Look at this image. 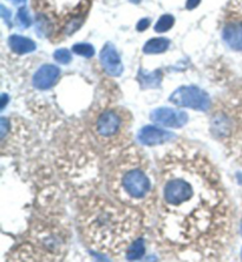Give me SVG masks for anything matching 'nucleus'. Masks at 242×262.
I'll use <instances>...</instances> for the list:
<instances>
[{
	"instance_id": "obj_1",
	"label": "nucleus",
	"mask_w": 242,
	"mask_h": 262,
	"mask_svg": "<svg viewBox=\"0 0 242 262\" xmlns=\"http://www.w3.org/2000/svg\"><path fill=\"white\" fill-rule=\"evenodd\" d=\"M232 228V206L214 164L194 146H172L160 161V240L178 252L216 259Z\"/></svg>"
},
{
	"instance_id": "obj_2",
	"label": "nucleus",
	"mask_w": 242,
	"mask_h": 262,
	"mask_svg": "<svg viewBox=\"0 0 242 262\" xmlns=\"http://www.w3.org/2000/svg\"><path fill=\"white\" fill-rule=\"evenodd\" d=\"M144 220L143 215L131 207L94 195L80 206L78 225L89 247L106 255L117 256L126 252L140 237Z\"/></svg>"
},
{
	"instance_id": "obj_3",
	"label": "nucleus",
	"mask_w": 242,
	"mask_h": 262,
	"mask_svg": "<svg viewBox=\"0 0 242 262\" xmlns=\"http://www.w3.org/2000/svg\"><path fill=\"white\" fill-rule=\"evenodd\" d=\"M155 182L150 162L135 145L115 155L107 170V189L113 199L138 210L144 219L152 216L159 202Z\"/></svg>"
},
{
	"instance_id": "obj_4",
	"label": "nucleus",
	"mask_w": 242,
	"mask_h": 262,
	"mask_svg": "<svg viewBox=\"0 0 242 262\" xmlns=\"http://www.w3.org/2000/svg\"><path fill=\"white\" fill-rule=\"evenodd\" d=\"M133 117L123 106H104L91 121V133L97 143L114 156L129 146Z\"/></svg>"
},
{
	"instance_id": "obj_5",
	"label": "nucleus",
	"mask_w": 242,
	"mask_h": 262,
	"mask_svg": "<svg viewBox=\"0 0 242 262\" xmlns=\"http://www.w3.org/2000/svg\"><path fill=\"white\" fill-rule=\"evenodd\" d=\"M210 130L218 141L242 154V102L214 107Z\"/></svg>"
},
{
	"instance_id": "obj_6",
	"label": "nucleus",
	"mask_w": 242,
	"mask_h": 262,
	"mask_svg": "<svg viewBox=\"0 0 242 262\" xmlns=\"http://www.w3.org/2000/svg\"><path fill=\"white\" fill-rule=\"evenodd\" d=\"M169 101L176 106L199 111H206L210 106L208 94L196 86H181L169 97Z\"/></svg>"
},
{
	"instance_id": "obj_7",
	"label": "nucleus",
	"mask_w": 242,
	"mask_h": 262,
	"mask_svg": "<svg viewBox=\"0 0 242 262\" xmlns=\"http://www.w3.org/2000/svg\"><path fill=\"white\" fill-rule=\"evenodd\" d=\"M150 119L161 126L178 129L187 124L188 115L184 111L172 107H160L152 111Z\"/></svg>"
},
{
	"instance_id": "obj_8",
	"label": "nucleus",
	"mask_w": 242,
	"mask_h": 262,
	"mask_svg": "<svg viewBox=\"0 0 242 262\" xmlns=\"http://www.w3.org/2000/svg\"><path fill=\"white\" fill-rule=\"evenodd\" d=\"M175 135L169 133V131L161 129L156 125H147L140 131L138 134V140L144 145H160L164 143H169L175 140Z\"/></svg>"
},
{
	"instance_id": "obj_9",
	"label": "nucleus",
	"mask_w": 242,
	"mask_h": 262,
	"mask_svg": "<svg viewBox=\"0 0 242 262\" xmlns=\"http://www.w3.org/2000/svg\"><path fill=\"white\" fill-rule=\"evenodd\" d=\"M101 63L107 75L117 77L123 72V64L113 44L107 43L101 52Z\"/></svg>"
},
{
	"instance_id": "obj_10",
	"label": "nucleus",
	"mask_w": 242,
	"mask_h": 262,
	"mask_svg": "<svg viewBox=\"0 0 242 262\" xmlns=\"http://www.w3.org/2000/svg\"><path fill=\"white\" fill-rule=\"evenodd\" d=\"M60 71L55 65H43L33 77V85L39 90H48L57 83Z\"/></svg>"
},
{
	"instance_id": "obj_11",
	"label": "nucleus",
	"mask_w": 242,
	"mask_h": 262,
	"mask_svg": "<svg viewBox=\"0 0 242 262\" xmlns=\"http://www.w3.org/2000/svg\"><path fill=\"white\" fill-rule=\"evenodd\" d=\"M222 34L229 48L242 51V21H229L224 28Z\"/></svg>"
},
{
	"instance_id": "obj_12",
	"label": "nucleus",
	"mask_w": 242,
	"mask_h": 262,
	"mask_svg": "<svg viewBox=\"0 0 242 262\" xmlns=\"http://www.w3.org/2000/svg\"><path fill=\"white\" fill-rule=\"evenodd\" d=\"M9 45L11 50L18 53V55H25V53L33 52L36 50V44H34L33 40L21 36H17V34H13L9 38Z\"/></svg>"
},
{
	"instance_id": "obj_13",
	"label": "nucleus",
	"mask_w": 242,
	"mask_h": 262,
	"mask_svg": "<svg viewBox=\"0 0 242 262\" xmlns=\"http://www.w3.org/2000/svg\"><path fill=\"white\" fill-rule=\"evenodd\" d=\"M138 80H140L141 86L144 89L159 88L161 80H162V72L156 70L151 73H147L141 70L138 72Z\"/></svg>"
},
{
	"instance_id": "obj_14",
	"label": "nucleus",
	"mask_w": 242,
	"mask_h": 262,
	"mask_svg": "<svg viewBox=\"0 0 242 262\" xmlns=\"http://www.w3.org/2000/svg\"><path fill=\"white\" fill-rule=\"evenodd\" d=\"M170 45V41H169L167 38H153L147 41V44L144 45L143 52L147 53V55H155V53H162L167 51V49Z\"/></svg>"
},
{
	"instance_id": "obj_15",
	"label": "nucleus",
	"mask_w": 242,
	"mask_h": 262,
	"mask_svg": "<svg viewBox=\"0 0 242 262\" xmlns=\"http://www.w3.org/2000/svg\"><path fill=\"white\" fill-rule=\"evenodd\" d=\"M145 253V246H144V238L137 237L135 241L130 245V247L125 252L126 260H137L144 255Z\"/></svg>"
},
{
	"instance_id": "obj_16",
	"label": "nucleus",
	"mask_w": 242,
	"mask_h": 262,
	"mask_svg": "<svg viewBox=\"0 0 242 262\" xmlns=\"http://www.w3.org/2000/svg\"><path fill=\"white\" fill-rule=\"evenodd\" d=\"M174 21H175V19H174V17H172V15L164 14L159 19V21L156 23L155 31H156V32H160V33L167 32L169 29L172 28V25H174Z\"/></svg>"
},
{
	"instance_id": "obj_17",
	"label": "nucleus",
	"mask_w": 242,
	"mask_h": 262,
	"mask_svg": "<svg viewBox=\"0 0 242 262\" xmlns=\"http://www.w3.org/2000/svg\"><path fill=\"white\" fill-rule=\"evenodd\" d=\"M74 52L77 53V55L85 57V58H91L95 55V49L94 46L87 44V43H80V44H76L74 45Z\"/></svg>"
},
{
	"instance_id": "obj_18",
	"label": "nucleus",
	"mask_w": 242,
	"mask_h": 262,
	"mask_svg": "<svg viewBox=\"0 0 242 262\" xmlns=\"http://www.w3.org/2000/svg\"><path fill=\"white\" fill-rule=\"evenodd\" d=\"M53 57H55V59L60 64H69L72 59L70 51L67 49L57 50V51L53 53Z\"/></svg>"
},
{
	"instance_id": "obj_19",
	"label": "nucleus",
	"mask_w": 242,
	"mask_h": 262,
	"mask_svg": "<svg viewBox=\"0 0 242 262\" xmlns=\"http://www.w3.org/2000/svg\"><path fill=\"white\" fill-rule=\"evenodd\" d=\"M17 17H18L19 24H20L24 29H28L29 26L31 25V18H30V15H29L28 10H26L25 7H21V9L18 11Z\"/></svg>"
},
{
	"instance_id": "obj_20",
	"label": "nucleus",
	"mask_w": 242,
	"mask_h": 262,
	"mask_svg": "<svg viewBox=\"0 0 242 262\" xmlns=\"http://www.w3.org/2000/svg\"><path fill=\"white\" fill-rule=\"evenodd\" d=\"M149 25H150V21H149V19H141L140 21H138L137 24V30L140 31V32H142V31L147 30L149 28Z\"/></svg>"
},
{
	"instance_id": "obj_21",
	"label": "nucleus",
	"mask_w": 242,
	"mask_h": 262,
	"mask_svg": "<svg viewBox=\"0 0 242 262\" xmlns=\"http://www.w3.org/2000/svg\"><path fill=\"white\" fill-rule=\"evenodd\" d=\"M2 17L5 19L7 25L11 26V12H10V11L6 10L5 6H2Z\"/></svg>"
},
{
	"instance_id": "obj_22",
	"label": "nucleus",
	"mask_w": 242,
	"mask_h": 262,
	"mask_svg": "<svg viewBox=\"0 0 242 262\" xmlns=\"http://www.w3.org/2000/svg\"><path fill=\"white\" fill-rule=\"evenodd\" d=\"M201 0H187V9L188 10H194L195 7L199 6V4Z\"/></svg>"
},
{
	"instance_id": "obj_23",
	"label": "nucleus",
	"mask_w": 242,
	"mask_h": 262,
	"mask_svg": "<svg viewBox=\"0 0 242 262\" xmlns=\"http://www.w3.org/2000/svg\"><path fill=\"white\" fill-rule=\"evenodd\" d=\"M10 2H12L15 5H19V4H25L26 0H10Z\"/></svg>"
},
{
	"instance_id": "obj_24",
	"label": "nucleus",
	"mask_w": 242,
	"mask_h": 262,
	"mask_svg": "<svg viewBox=\"0 0 242 262\" xmlns=\"http://www.w3.org/2000/svg\"><path fill=\"white\" fill-rule=\"evenodd\" d=\"M241 232H242V223H241Z\"/></svg>"
},
{
	"instance_id": "obj_25",
	"label": "nucleus",
	"mask_w": 242,
	"mask_h": 262,
	"mask_svg": "<svg viewBox=\"0 0 242 262\" xmlns=\"http://www.w3.org/2000/svg\"><path fill=\"white\" fill-rule=\"evenodd\" d=\"M241 255H242V253H241Z\"/></svg>"
}]
</instances>
